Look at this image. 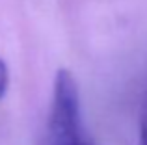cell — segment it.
I'll return each mask as SVG.
<instances>
[{"label":"cell","instance_id":"6da1fadb","mask_svg":"<svg viewBox=\"0 0 147 145\" xmlns=\"http://www.w3.org/2000/svg\"><path fill=\"white\" fill-rule=\"evenodd\" d=\"M45 145H95L84 127L76 80L67 69L54 78Z\"/></svg>","mask_w":147,"mask_h":145},{"label":"cell","instance_id":"7a4b0ae2","mask_svg":"<svg viewBox=\"0 0 147 145\" xmlns=\"http://www.w3.org/2000/svg\"><path fill=\"white\" fill-rule=\"evenodd\" d=\"M7 87H9V69H7L6 62L0 58V99H4Z\"/></svg>","mask_w":147,"mask_h":145},{"label":"cell","instance_id":"3957f363","mask_svg":"<svg viewBox=\"0 0 147 145\" xmlns=\"http://www.w3.org/2000/svg\"><path fill=\"white\" fill-rule=\"evenodd\" d=\"M140 143L147 145V99L142 106V113H140Z\"/></svg>","mask_w":147,"mask_h":145}]
</instances>
